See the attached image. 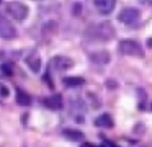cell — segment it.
Returning <instances> with one entry per match:
<instances>
[{
  "instance_id": "obj_1",
  "label": "cell",
  "mask_w": 152,
  "mask_h": 147,
  "mask_svg": "<svg viewBox=\"0 0 152 147\" xmlns=\"http://www.w3.org/2000/svg\"><path fill=\"white\" fill-rule=\"evenodd\" d=\"M85 36L90 39H95V41H108V39L115 38V28L108 21L93 23L87 28Z\"/></svg>"
},
{
  "instance_id": "obj_2",
  "label": "cell",
  "mask_w": 152,
  "mask_h": 147,
  "mask_svg": "<svg viewBox=\"0 0 152 147\" xmlns=\"http://www.w3.org/2000/svg\"><path fill=\"white\" fill-rule=\"evenodd\" d=\"M118 52L123 56H131V57H144V49L134 39H123V41H119Z\"/></svg>"
},
{
  "instance_id": "obj_3",
  "label": "cell",
  "mask_w": 152,
  "mask_h": 147,
  "mask_svg": "<svg viewBox=\"0 0 152 147\" xmlns=\"http://www.w3.org/2000/svg\"><path fill=\"white\" fill-rule=\"evenodd\" d=\"M5 10H7L8 15L13 16V18L18 20V21H23V20L28 16V12H30L28 7L25 5V3H21V2H10V3H7Z\"/></svg>"
},
{
  "instance_id": "obj_4",
  "label": "cell",
  "mask_w": 152,
  "mask_h": 147,
  "mask_svg": "<svg viewBox=\"0 0 152 147\" xmlns=\"http://www.w3.org/2000/svg\"><path fill=\"white\" fill-rule=\"evenodd\" d=\"M139 16H141V13H139L137 8L128 7V8H123L121 12H119L118 20L121 23H124V25H134V23L139 21Z\"/></svg>"
},
{
  "instance_id": "obj_5",
  "label": "cell",
  "mask_w": 152,
  "mask_h": 147,
  "mask_svg": "<svg viewBox=\"0 0 152 147\" xmlns=\"http://www.w3.org/2000/svg\"><path fill=\"white\" fill-rule=\"evenodd\" d=\"M15 36H17V29L13 28V25H12L7 18H2V16H0V38L13 39Z\"/></svg>"
},
{
  "instance_id": "obj_6",
  "label": "cell",
  "mask_w": 152,
  "mask_h": 147,
  "mask_svg": "<svg viewBox=\"0 0 152 147\" xmlns=\"http://www.w3.org/2000/svg\"><path fill=\"white\" fill-rule=\"evenodd\" d=\"M93 3H95V8L105 16L110 15L116 7V0H93Z\"/></svg>"
},
{
  "instance_id": "obj_7",
  "label": "cell",
  "mask_w": 152,
  "mask_h": 147,
  "mask_svg": "<svg viewBox=\"0 0 152 147\" xmlns=\"http://www.w3.org/2000/svg\"><path fill=\"white\" fill-rule=\"evenodd\" d=\"M72 59H69V57H64V56H56V57L51 61V69H56V70H67V69H70L72 67Z\"/></svg>"
},
{
  "instance_id": "obj_8",
  "label": "cell",
  "mask_w": 152,
  "mask_h": 147,
  "mask_svg": "<svg viewBox=\"0 0 152 147\" xmlns=\"http://www.w3.org/2000/svg\"><path fill=\"white\" fill-rule=\"evenodd\" d=\"M90 59H92L95 64H108L110 62V52L108 51L92 52V54H90Z\"/></svg>"
},
{
  "instance_id": "obj_9",
  "label": "cell",
  "mask_w": 152,
  "mask_h": 147,
  "mask_svg": "<svg viewBox=\"0 0 152 147\" xmlns=\"http://www.w3.org/2000/svg\"><path fill=\"white\" fill-rule=\"evenodd\" d=\"M44 105L51 110H61L62 108V97L61 95H53L51 98L44 100Z\"/></svg>"
},
{
  "instance_id": "obj_10",
  "label": "cell",
  "mask_w": 152,
  "mask_h": 147,
  "mask_svg": "<svg viewBox=\"0 0 152 147\" xmlns=\"http://www.w3.org/2000/svg\"><path fill=\"white\" fill-rule=\"evenodd\" d=\"M95 124L98 127H113V118L110 114H100L98 118L95 119Z\"/></svg>"
},
{
  "instance_id": "obj_11",
  "label": "cell",
  "mask_w": 152,
  "mask_h": 147,
  "mask_svg": "<svg viewBox=\"0 0 152 147\" xmlns=\"http://www.w3.org/2000/svg\"><path fill=\"white\" fill-rule=\"evenodd\" d=\"M17 103L20 105V106H30L31 105V97L26 93V91H23V90L18 88L17 90Z\"/></svg>"
},
{
  "instance_id": "obj_12",
  "label": "cell",
  "mask_w": 152,
  "mask_h": 147,
  "mask_svg": "<svg viewBox=\"0 0 152 147\" xmlns=\"http://www.w3.org/2000/svg\"><path fill=\"white\" fill-rule=\"evenodd\" d=\"M26 64L30 65V69L33 72H39V69H41V59H39V56H36V54L28 56V57H26Z\"/></svg>"
},
{
  "instance_id": "obj_13",
  "label": "cell",
  "mask_w": 152,
  "mask_h": 147,
  "mask_svg": "<svg viewBox=\"0 0 152 147\" xmlns=\"http://www.w3.org/2000/svg\"><path fill=\"white\" fill-rule=\"evenodd\" d=\"M64 137L69 140H82L83 139V132H80V131L77 129H64L62 131Z\"/></svg>"
},
{
  "instance_id": "obj_14",
  "label": "cell",
  "mask_w": 152,
  "mask_h": 147,
  "mask_svg": "<svg viewBox=\"0 0 152 147\" xmlns=\"http://www.w3.org/2000/svg\"><path fill=\"white\" fill-rule=\"evenodd\" d=\"M83 78L82 77H66L64 78V85L66 87H80V85H83Z\"/></svg>"
},
{
  "instance_id": "obj_15",
  "label": "cell",
  "mask_w": 152,
  "mask_h": 147,
  "mask_svg": "<svg viewBox=\"0 0 152 147\" xmlns=\"http://www.w3.org/2000/svg\"><path fill=\"white\" fill-rule=\"evenodd\" d=\"M0 70H2V74H5V75H12V74H13V69H12L10 64H4L2 67H0Z\"/></svg>"
},
{
  "instance_id": "obj_16",
  "label": "cell",
  "mask_w": 152,
  "mask_h": 147,
  "mask_svg": "<svg viewBox=\"0 0 152 147\" xmlns=\"http://www.w3.org/2000/svg\"><path fill=\"white\" fill-rule=\"evenodd\" d=\"M0 95H2L4 98H7L8 95H10V91H8V88L5 87V85H0Z\"/></svg>"
},
{
  "instance_id": "obj_17",
  "label": "cell",
  "mask_w": 152,
  "mask_h": 147,
  "mask_svg": "<svg viewBox=\"0 0 152 147\" xmlns=\"http://www.w3.org/2000/svg\"><path fill=\"white\" fill-rule=\"evenodd\" d=\"M147 46H149V48H152V39H147Z\"/></svg>"
},
{
  "instance_id": "obj_18",
  "label": "cell",
  "mask_w": 152,
  "mask_h": 147,
  "mask_svg": "<svg viewBox=\"0 0 152 147\" xmlns=\"http://www.w3.org/2000/svg\"><path fill=\"white\" fill-rule=\"evenodd\" d=\"M0 3H2V0H0Z\"/></svg>"
}]
</instances>
